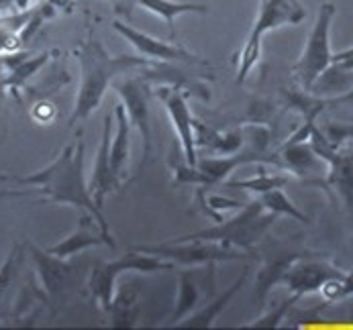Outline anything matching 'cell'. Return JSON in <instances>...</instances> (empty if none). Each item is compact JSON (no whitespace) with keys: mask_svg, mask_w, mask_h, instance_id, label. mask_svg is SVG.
<instances>
[{"mask_svg":"<svg viewBox=\"0 0 353 330\" xmlns=\"http://www.w3.org/2000/svg\"><path fill=\"white\" fill-rule=\"evenodd\" d=\"M310 145L316 151V155L329 163V178L327 184L339 192V196L343 198L345 206L352 210L353 214V155H343L339 153V149H335L329 139L325 137L323 131L314 129Z\"/></svg>","mask_w":353,"mask_h":330,"instance_id":"cell-10","label":"cell"},{"mask_svg":"<svg viewBox=\"0 0 353 330\" xmlns=\"http://www.w3.org/2000/svg\"><path fill=\"white\" fill-rule=\"evenodd\" d=\"M21 261H23V247L14 245L10 255L6 257V261L0 265V298L10 287V283L14 282V278L19 274V267H21Z\"/></svg>","mask_w":353,"mask_h":330,"instance_id":"cell-29","label":"cell"},{"mask_svg":"<svg viewBox=\"0 0 353 330\" xmlns=\"http://www.w3.org/2000/svg\"><path fill=\"white\" fill-rule=\"evenodd\" d=\"M286 184H288V176H282V174H265L263 169H259V174L250 178V180L227 182L229 188L250 189V192H255V194H259V196L274 188H284Z\"/></svg>","mask_w":353,"mask_h":330,"instance_id":"cell-26","label":"cell"},{"mask_svg":"<svg viewBox=\"0 0 353 330\" xmlns=\"http://www.w3.org/2000/svg\"><path fill=\"white\" fill-rule=\"evenodd\" d=\"M76 57L80 63V86H78V96H76L72 116L68 121L70 127H74L78 121L88 118L101 106L102 98L117 74L131 70V68L150 65V59H143V57L108 55L104 45L94 37L82 41L76 48Z\"/></svg>","mask_w":353,"mask_h":330,"instance_id":"cell-2","label":"cell"},{"mask_svg":"<svg viewBox=\"0 0 353 330\" xmlns=\"http://www.w3.org/2000/svg\"><path fill=\"white\" fill-rule=\"evenodd\" d=\"M333 63L341 65L345 70H353V48L343 49L339 53H333Z\"/></svg>","mask_w":353,"mask_h":330,"instance_id":"cell-32","label":"cell"},{"mask_svg":"<svg viewBox=\"0 0 353 330\" xmlns=\"http://www.w3.org/2000/svg\"><path fill=\"white\" fill-rule=\"evenodd\" d=\"M276 214L263 210L261 202L255 200L250 202L248 206L241 208V212L229 220H221L214 227L202 229L199 233H190V235L178 236L172 238L176 243L180 240H212V243H221L227 247H239V249H252L255 243H259V238L265 235V231L276 223Z\"/></svg>","mask_w":353,"mask_h":330,"instance_id":"cell-4","label":"cell"},{"mask_svg":"<svg viewBox=\"0 0 353 330\" xmlns=\"http://www.w3.org/2000/svg\"><path fill=\"white\" fill-rule=\"evenodd\" d=\"M299 300H301V298H296V296H290V298L282 300L276 308H272L268 314H263L257 322L248 324V329H265V330L278 329V327L282 324V320H286L288 312L292 310V306H294Z\"/></svg>","mask_w":353,"mask_h":330,"instance_id":"cell-28","label":"cell"},{"mask_svg":"<svg viewBox=\"0 0 353 330\" xmlns=\"http://www.w3.org/2000/svg\"><path fill=\"white\" fill-rule=\"evenodd\" d=\"M259 202H261L263 210L274 212L276 216H282L284 214V216H290L292 220H299L303 225L310 223V218L304 214L303 210L296 208V204L282 192V188H274L270 189V192H265V194H261L259 196Z\"/></svg>","mask_w":353,"mask_h":330,"instance_id":"cell-25","label":"cell"},{"mask_svg":"<svg viewBox=\"0 0 353 330\" xmlns=\"http://www.w3.org/2000/svg\"><path fill=\"white\" fill-rule=\"evenodd\" d=\"M110 139H112V116L106 114L104 116V125H102L101 147L97 151L92 176L88 180V192H90V196H92V200L97 202L99 208H102L104 198L112 189L121 188V182L114 178L112 167H110Z\"/></svg>","mask_w":353,"mask_h":330,"instance_id":"cell-13","label":"cell"},{"mask_svg":"<svg viewBox=\"0 0 353 330\" xmlns=\"http://www.w3.org/2000/svg\"><path fill=\"white\" fill-rule=\"evenodd\" d=\"M114 118H117V133L110 139V167H112L114 178L121 182L127 161H129V151H131V121L123 104L114 108Z\"/></svg>","mask_w":353,"mask_h":330,"instance_id":"cell-17","label":"cell"},{"mask_svg":"<svg viewBox=\"0 0 353 330\" xmlns=\"http://www.w3.org/2000/svg\"><path fill=\"white\" fill-rule=\"evenodd\" d=\"M329 100H331V98H329ZM339 102H353V88L350 92H345L343 96H337V98L331 100V104H339Z\"/></svg>","mask_w":353,"mask_h":330,"instance_id":"cell-36","label":"cell"},{"mask_svg":"<svg viewBox=\"0 0 353 330\" xmlns=\"http://www.w3.org/2000/svg\"><path fill=\"white\" fill-rule=\"evenodd\" d=\"M112 329H131L139 314V283H127L123 289L112 298L110 312Z\"/></svg>","mask_w":353,"mask_h":330,"instance_id":"cell-18","label":"cell"},{"mask_svg":"<svg viewBox=\"0 0 353 330\" xmlns=\"http://www.w3.org/2000/svg\"><path fill=\"white\" fill-rule=\"evenodd\" d=\"M176 267V263L165 261L157 255L150 253H141L137 249H133L131 253L123 255L121 259L114 261H106V263H97L92 267L88 287L92 298L99 302L104 312H110L112 306V298H114V283L119 280V276L127 274V271H135V274H165L172 271Z\"/></svg>","mask_w":353,"mask_h":330,"instance_id":"cell-5","label":"cell"},{"mask_svg":"<svg viewBox=\"0 0 353 330\" xmlns=\"http://www.w3.org/2000/svg\"><path fill=\"white\" fill-rule=\"evenodd\" d=\"M53 116H55V106H53L51 102L43 100V102H37V104H35V108H33V118H35L37 123L48 125Z\"/></svg>","mask_w":353,"mask_h":330,"instance_id":"cell-31","label":"cell"},{"mask_svg":"<svg viewBox=\"0 0 353 330\" xmlns=\"http://www.w3.org/2000/svg\"><path fill=\"white\" fill-rule=\"evenodd\" d=\"M48 2L55 6V10H65V12L74 10V0H48Z\"/></svg>","mask_w":353,"mask_h":330,"instance_id":"cell-33","label":"cell"},{"mask_svg":"<svg viewBox=\"0 0 353 330\" xmlns=\"http://www.w3.org/2000/svg\"><path fill=\"white\" fill-rule=\"evenodd\" d=\"M306 17V10L299 0H261L259 14L253 23L250 37L237 55V84H243L261 55V39L280 27L299 25Z\"/></svg>","mask_w":353,"mask_h":330,"instance_id":"cell-3","label":"cell"},{"mask_svg":"<svg viewBox=\"0 0 353 330\" xmlns=\"http://www.w3.org/2000/svg\"><path fill=\"white\" fill-rule=\"evenodd\" d=\"M0 180L12 182V184H23V186H33L37 189H10L2 192L0 196H35L41 194V202H53V204H68L78 210H86L94 216L97 225L101 227L102 235L106 238L108 247H114V240L110 235V227L102 214V208L97 206L88 192V182L84 176V141L76 139L63 147L59 155L51 161L48 167L31 174V176H0Z\"/></svg>","mask_w":353,"mask_h":330,"instance_id":"cell-1","label":"cell"},{"mask_svg":"<svg viewBox=\"0 0 353 330\" xmlns=\"http://www.w3.org/2000/svg\"><path fill=\"white\" fill-rule=\"evenodd\" d=\"M141 253L157 255L165 261L180 263V265H214L221 261H241V259H252L253 255L233 251L227 245L212 243V240H168L163 245H141L135 247Z\"/></svg>","mask_w":353,"mask_h":330,"instance_id":"cell-7","label":"cell"},{"mask_svg":"<svg viewBox=\"0 0 353 330\" xmlns=\"http://www.w3.org/2000/svg\"><path fill=\"white\" fill-rule=\"evenodd\" d=\"M319 293L323 296V302L327 304H335V302H341L345 298H352L353 296V269L350 274H343L339 278H333L325 283Z\"/></svg>","mask_w":353,"mask_h":330,"instance_id":"cell-27","label":"cell"},{"mask_svg":"<svg viewBox=\"0 0 353 330\" xmlns=\"http://www.w3.org/2000/svg\"><path fill=\"white\" fill-rule=\"evenodd\" d=\"M259 2H261V0H259Z\"/></svg>","mask_w":353,"mask_h":330,"instance_id":"cell-37","label":"cell"},{"mask_svg":"<svg viewBox=\"0 0 353 330\" xmlns=\"http://www.w3.org/2000/svg\"><path fill=\"white\" fill-rule=\"evenodd\" d=\"M280 157L286 163L288 169L296 172L299 176H304L306 172L314 169L321 165V157L312 149L310 143H292V145H282L280 147Z\"/></svg>","mask_w":353,"mask_h":330,"instance_id":"cell-23","label":"cell"},{"mask_svg":"<svg viewBox=\"0 0 353 330\" xmlns=\"http://www.w3.org/2000/svg\"><path fill=\"white\" fill-rule=\"evenodd\" d=\"M303 253H292V255H286L282 259H276L272 263H268L259 274H257V289H255V298L259 302V306L265 304V298L270 293V289L276 285V283L282 282V276L286 274V269L301 257Z\"/></svg>","mask_w":353,"mask_h":330,"instance_id":"cell-24","label":"cell"},{"mask_svg":"<svg viewBox=\"0 0 353 330\" xmlns=\"http://www.w3.org/2000/svg\"><path fill=\"white\" fill-rule=\"evenodd\" d=\"M353 88V70H345L341 65L331 63L314 82L312 86V94L316 96H331L339 94L343 96Z\"/></svg>","mask_w":353,"mask_h":330,"instance_id":"cell-22","label":"cell"},{"mask_svg":"<svg viewBox=\"0 0 353 330\" xmlns=\"http://www.w3.org/2000/svg\"><path fill=\"white\" fill-rule=\"evenodd\" d=\"M112 29L125 37L133 48L139 51L141 57H150V59H159V61H184V63H199V65H208L204 59H201L199 55L186 51L180 45H172V43H165V41H159L152 35L123 23V21H114L112 23Z\"/></svg>","mask_w":353,"mask_h":330,"instance_id":"cell-12","label":"cell"},{"mask_svg":"<svg viewBox=\"0 0 353 330\" xmlns=\"http://www.w3.org/2000/svg\"><path fill=\"white\" fill-rule=\"evenodd\" d=\"M117 92L123 100L131 127L139 133L143 143V157L139 163V172L148 163L152 155V125H150V110H148V86L143 78H131L117 86Z\"/></svg>","mask_w":353,"mask_h":330,"instance_id":"cell-9","label":"cell"},{"mask_svg":"<svg viewBox=\"0 0 353 330\" xmlns=\"http://www.w3.org/2000/svg\"><path fill=\"white\" fill-rule=\"evenodd\" d=\"M243 143V137L239 133H231V135H216V133H210V149L216 151L219 155H229L233 151H237Z\"/></svg>","mask_w":353,"mask_h":330,"instance_id":"cell-30","label":"cell"},{"mask_svg":"<svg viewBox=\"0 0 353 330\" xmlns=\"http://www.w3.org/2000/svg\"><path fill=\"white\" fill-rule=\"evenodd\" d=\"M157 98L163 102L165 112L174 125V131L178 135V141L182 147V155L184 161L190 167H196L199 163V153H196V133H194V118L192 112L188 108L186 94L178 84H170V86H159L157 88Z\"/></svg>","mask_w":353,"mask_h":330,"instance_id":"cell-8","label":"cell"},{"mask_svg":"<svg viewBox=\"0 0 353 330\" xmlns=\"http://www.w3.org/2000/svg\"><path fill=\"white\" fill-rule=\"evenodd\" d=\"M29 253L48 298H57L63 291V285L72 274V267L65 263V259L51 255L48 253V249H39L37 245H29Z\"/></svg>","mask_w":353,"mask_h":330,"instance_id":"cell-15","label":"cell"},{"mask_svg":"<svg viewBox=\"0 0 353 330\" xmlns=\"http://www.w3.org/2000/svg\"><path fill=\"white\" fill-rule=\"evenodd\" d=\"M250 269H245L243 271V276H239L235 282L231 283L219 298H214L208 306H204L202 310H199L196 314H192L188 320H184V322H178L176 327L178 329H190V330H206V329H210L212 324H214V320L221 316V312L231 304V300L237 296V291L243 287V283H245V280H248V274Z\"/></svg>","mask_w":353,"mask_h":330,"instance_id":"cell-16","label":"cell"},{"mask_svg":"<svg viewBox=\"0 0 353 330\" xmlns=\"http://www.w3.org/2000/svg\"><path fill=\"white\" fill-rule=\"evenodd\" d=\"M4 12H17L12 0H0V14H4Z\"/></svg>","mask_w":353,"mask_h":330,"instance_id":"cell-35","label":"cell"},{"mask_svg":"<svg viewBox=\"0 0 353 330\" xmlns=\"http://www.w3.org/2000/svg\"><path fill=\"white\" fill-rule=\"evenodd\" d=\"M201 302V289L199 282L194 280L192 271H180L178 274V298H176V306L174 312L170 316L172 324L176 327L184 316H188Z\"/></svg>","mask_w":353,"mask_h":330,"instance_id":"cell-21","label":"cell"},{"mask_svg":"<svg viewBox=\"0 0 353 330\" xmlns=\"http://www.w3.org/2000/svg\"><path fill=\"white\" fill-rule=\"evenodd\" d=\"M31 2H33V0H12V4H14V10H17V12L29 10Z\"/></svg>","mask_w":353,"mask_h":330,"instance_id":"cell-34","label":"cell"},{"mask_svg":"<svg viewBox=\"0 0 353 330\" xmlns=\"http://www.w3.org/2000/svg\"><path fill=\"white\" fill-rule=\"evenodd\" d=\"M50 55L51 53H39V55H35V57H31V53H27V51H23L21 53V57H19V61L8 70V76L4 78V82H2V86H4V90L6 92H19L48 61H50Z\"/></svg>","mask_w":353,"mask_h":330,"instance_id":"cell-20","label":"cell"},{"mask_svg":"<svg viewBox=\"0 0 353 330\" xmlns=\"http://www.w3.org/2000/svg\"><path fill=\"white\" fill-rule=\"evenodd\" d=\"M99 245H108V243L102 235L101 227L97 225L94 216L84 210V214L80 218V227L72 235H68L59 243H55L53 247H50L48 253L59 257V259H68L76 253H82V251H86L90 247H99Z\"/></svg>","mask_w":353,"mask_h":330,"instance_id":"cell-14","label":"cell"},{"mask_svg":"<svg viewBox=\"0 0 353 330\" xmlns=\"http://www.w3.org/2000/svg\"><path fill=\"white\" fill-rule=\"evenodd\" d=\"M343 276L335 265H331L329 261H321V259H310L306 255H301L282 276V282L292 296L303 298L308 293L319 291L325 283L333 278Z\"/></svg>","mask_w":353,"mask_h":330,"instance_id":"cell-11","label":"cell"},{"mask_svg":"<svg viewBox=\"0 0 353 330\" xmlns=\"http://www.w3.org/2000/svg\"><path fill=\"white\" fill-rule=\"evenodd\" d=\"M335 4L333 2H325L319 8L314 27L306 39L303 55L301 59L294 63L292 72L301 84L304 92H310L314 82L319 80V76L333 63V49H331V25L335 19Z\"/></svg>","mask_w":353,"mask_h":330,"instance_id":"cell-6","label":"cell"},{"mask_svg":"<svg viewBox=\"0 0 353 330\" xmlns=\"http://www.w3.org/2000/svg\"><path fill=\"white\" fill-rule=\"evenodd\" d=\"M133 2L137 6L153 12L155 17L163 19L172 37L176 35V31H174L176 17L186 14V12H199V14H206L208 12V6L206 4H199V2H176V0H133Z\"/></svg>","mask_w":353,"mask_h":330,"instance_id":"cell-19","label":"cell"}]
</instances>
